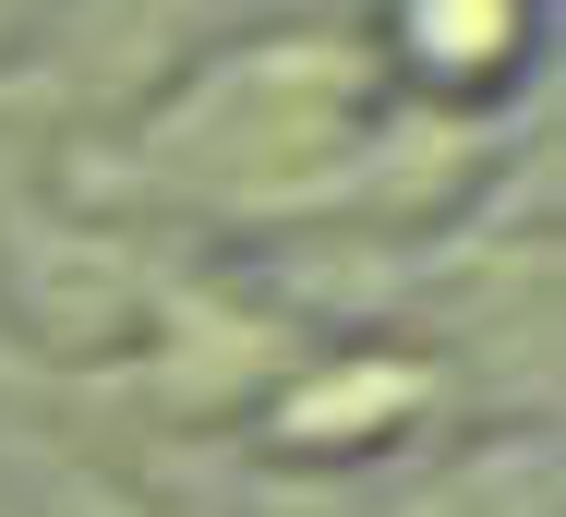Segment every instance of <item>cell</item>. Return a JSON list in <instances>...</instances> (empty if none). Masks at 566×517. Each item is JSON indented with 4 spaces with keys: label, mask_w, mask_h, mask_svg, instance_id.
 <instances>
[{
    "label": "cell",
    "mask_w": 566,
    "mask_h": 517,
    "mask_svg": "<svg viewBox=\"0 0 566 517\" xmlns=\"http://www.w3.org/2000/svg\"><path fill=\"white\" fill-rule=\"evenodd\" d=\"M349 120H361L349 61L290 36V49H253L241 73H218L181 108L169 157H181V181H218V193H290V181H314L349 145Z\"/></svg>",
    "instance_id": "6da1fadb"
}]
</instances>
